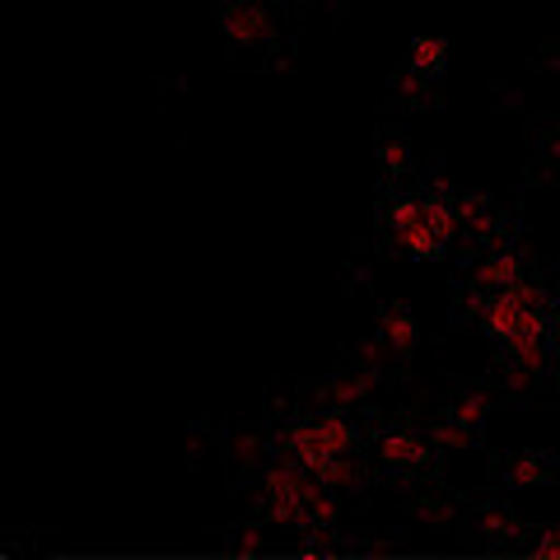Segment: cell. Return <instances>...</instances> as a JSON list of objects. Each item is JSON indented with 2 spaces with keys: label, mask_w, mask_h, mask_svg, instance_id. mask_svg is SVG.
<instances>
[{
  "label": "cell",
  "mask_w": 560,
  "mask_h": 560,
  "mask_svg": "<svg viewBox=\"0 0 560 560\" xmlns=\"http://www.w3.org/2000/svg\"><path fill=\"white\" fill-rule=\"evenodd\" d=\"M430 440H434V448H440V453H458V448H471V444H477V434L463 430V425H453L448 416H440V420L430 425Z\"/></svg>",
  "instance_id": "cell-13"
},
{
  "label": "cell",
  "mask_w": 560,
  "mask_h": 560,
  "mask_svg": "<svg viewBox=\"0 0 560 560\" xmlns=\"http://www.w3.org/2000/svg\"><path fill=\"white\" fill-rule=\"evenodd\" d=\"M551 477V458L541 448H518L510 453V463H504L500 471V481L510 486V490H533V486H547Z\"/></svg>",
  "instance_id": "cell-7"
},
{
  "label": "cell",
  "mask_w": 560,
  "mask_h": 560,
  "mask_svg": "<svg viewBox=\"0 0 560 560\" xmlns=\"http://www.w3.org/2000/svg\"><path fill=\"white\" fill-rule=\"evenodd\" d=\"M370 453H374V463L388 471V477H425V471H434V458H440L430 430H416V425H383V430H374L370 434Z\"/></svg>",
  "instance_id": "cell-1"
},
{
  "label": "cell",
  "mask_w": 560,
  "mask_h": 560,
  "mask_svg": "<svg viewBox=\"0 0 560 560\" xmlns=\"http://www.w3.org/2000/svg\"><path fill=\"white\" fill-rule=\"evenodd\" d=\"M407 66H416L420 75H430V80H440L444 75V66H448V47L444 38H416L407 47Z\"/></svg>",
  "instance_id": "cell-10"
},
{
  "label": "cell",
  "mask_w": 560,
  "mask_h": 560,
  "mask_svg": "<svg viewBox=\"0 0 560 560\" xmlns=\"http://www.w3.org/2000/svg\"><path fill=\"white\" fill-rule=\"evenodd\" d=\"M528 547L537 551V556H560V533H541V537H533Z\"/></svg>",
  "instance_id": "cell-17"
},
{
  "label": "cell",
  "mask_w": 560,
  "mask_h": 560,
  "mask_svg": "<svg viewBox=\"0 0 560 560\" xmlns=\"http://www.w3.org/2000/svg\"><path fill=\"white\" fill-rule=\"evenodd\" d=\"M458 206V224H463V234L477 243V248H504V238H510V220L495 210V201L481 197V191H467V197L453 201Z\"/></svg>",
  "instance_id": "cell-3"
},
{
  "label": "cell",
  "mask_w": 560,
  "mask_h": 560,
  "mask_svg": "<svg viewBox=\"0 0 560 560\" xmlns=\"http://www.w3.org/2000/svg\"><path fill=\"white\" fill-rule=\"evenodd\" d=\"M411 514H416L420 528H448V523H453V500H444V495H416Z\"/></svg>",
  "instance_id": "cell-12"
},
{
  "label": "cell",
  "mask_w": 560,
  "mask_h": 560,
  "mask_svg": "<svg viewBox=\"0 0 560 560\" xmlns=\"http://www.w3.org/2000/svg\"><path fill=\"white\" fill-rule=\"evenodd\" d=\"M378 346L388 350V355H416V346H420V323H416V313L411 308H401V304H388L378 313Z\"/></svg>",
  "instance_id": "cell-5"
},
{
  "label": "cell",
  "mask_w": 560,
  "mask_h": 560,
  "mask_svg": "<svg viewBox=\"0 0 560 560\" xmlns=\"http://www.w3.org/2000/svg\"><path fill=\"white\" fill-rule=\"evenodd\" d=\"M477 533L486 541H514L518 537V514L504 510V504H481L477 510Z\"/></svg>",
  "instance_id": "cell-9"
},
{
  "label": "cell",
  "mask_w": 560,
  "mask_h": 560,
  "mask_svg": "<svg viewBox=\"0 0 560 560\" xmlns=\"http://www.w3.org/2000/svg\"><path fill=\"white\" fill-rule=\"evenodd\" d=\"M230 448H234V458H238V463H257V458H261V448H267V444H261V434H238V440H234Z\"/></svg>",
  "instance_id": "cell-15"
},
{
  "label": "cell",
  "mask_w": 560,
  "mask_h": 560,
  "mask_svg": "<svg viewBox=\"0 0 560 560\" xmlns=\"http://www.w3.org/2000/svg\"><path fill=\"white\" fill-rule=\"evenodd\" d=\"M523 280V257L514 248H486L471 267V290L477 294H500Z\"/></svg>",
  "instance_id": "cell-4"
},
{
  "label": "cell",
  "mask_w": 560,
  "mask_h": 560,
  "mask_svg": "<svg viewBox=\"0 0 560 560\" xmlns=\"http://www.w3.org/2000/svg\"><path fill=\"white\" fill-rule=\"evenodd\" d=\"M378 168H383V178H388V183H401V178H407V173L416 168V154H411L407 140H401V136H388V140H383V145H378Z\"/></svg>",
  "instance_id": "cell-11"
},
{
  "label": "cell",
  "mask_w": 560,
  "mask_h": 560,
  "mask_svg": "<svg viewBox=\"0 0 560 560\" xmlns=\"http://www.w3.org/2000/svg\"><path fill=\"white\" fill-rule=\"evenodd\" d=\"M374 383H378V364L364 360L360 370L331 378L323 388V401H327V407H341V411H355V407H364V397L374 393Z\"/></svg>",
  "instance_id": "cell-6"
},
{
  "label": "cell",
  "mask_w": 560,
  "mask_h": 560,
  "mask_svg": "<svg viewBox=\"0 0 560 560\" xmlns=\"http://www.w3.org/2000/svg\"><path fill=\"white\" fill-rule=\"evenodd\" d=\"M393 90H397L401 103H425V94H430V75H420L416 66H401L397 75H393Z\"/></svg>",
  "instance_id": "cell-14"
},
{
  "label": "cell",
  "mask_w": 560,
  "mask_h": 560,
  "mask_svg": "<svg viewBox=\"0 0 560 560\" xmlns=\"http://www.w3.org/2000/svg\"><path fill=\"white\" fill-rule=\"evenodd\" d=\"M257 541H261L257 528H243V533H238V547H257Z\"/></svg>",
  "instance_id": "cell-18"
},
{
  "label": "cell",
  "mask_w": 560,
  "mask_h": 560,
  "mask_svg": "<svg viewBox=\"0 0 560 560\" xmlns=\"http://www.w3.org/2000/svg\"><path fill=\"white\" fill-rule=\"evenodd\" d=\"M444 416L453 420V425L481 434V425L490 420V393H486V388H463V393H453L448 407H444Z\"/></svg>",
  "instance_id": "cell-8"
},
{
  "label": "cell",
  "mask_w": 560,
  "mask_h": 560,
  "mask_svg": "<svg viewBox=\"0 0 560 560\" xmlns=\"http://www.w3.org/2000/svg\"><path fill=\"white\" fill-rule=\"evenodd\" d=\"M541 154H547V164H556V168H560V121H556V127H551L547 136H541Z\"/></svg>",
  "instance_id": "cell-16"
},
{
  "label": "cell",
  "mask_w": 560,
  "mask_h": 560,
  "mask_svg": "<svg viewBox=\"0 0 560 560\" xmlns=\"http://www.w3.org/2000/svg\"><path fill=\"white\" fill-rule=\"evenodd\" d=\"M215 24L234 47H261L276 38L271 10L261 0H220L215 5Z\"/></svg>",
  "instance_id": "cell-2"
}]
</instances>
